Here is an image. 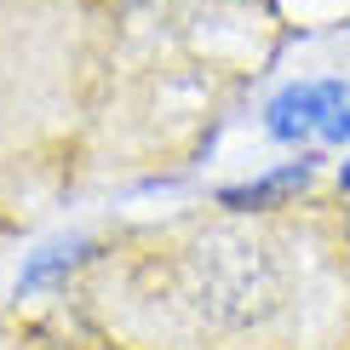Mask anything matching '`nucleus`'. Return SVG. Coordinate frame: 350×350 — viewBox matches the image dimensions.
<instances>
[{"mask_svg":"<svg viewBox=\"0 0 350 350\" xmlns=\"http://www.w3.org/2000/svg\"><path fill=\"white\" fill-rule=\"evenodd\" d=\"M316 172H322V161H316V155H299V161H282V167L258 172V178H247V184L218 189V207H230V213H265V207H287L293 196H304V189L316 184Z\"/></svg>","mask_w":350,"mask_h":350,"instance_id":"obj_2","label":"nucleus"},{"mask_svg":"<svg viewBox=\"0 0 350 350\" xmlns=\"http://www.w3.org/2000/svg\"><path fill=\"white\" fill-rule=\"evenodd\" d=\"M339 196H350V155L339 161Z\"/></svg>","mask_w":350,"mask_h":350,"instance_id":"obj_4","label":"nucleus"},{"mask_svg":"<svg viewBox=\"0 0 350 350\" xmlns=\"http://www.w3.org/2000/svg\"><path fill=\"white\" fill-rule=\"evenodd\" d=\"M265 133L287 150H350V81L345 75H304L270 92Z\"/></svg>","mask_w":350,"mask_h":350,"instance_id":"obj_1","label":"nucleus"},{"mask_svg":"<svg viewBox=\"0 0 350 350\" xmlns=\"http://www.w3.org/2000/svg\"><path fill=\"white\" fill-rule=\"evenodd\" d=\"M92 253V241L86 236H75V241H52V247H40L35 258L23 265V275H18V293H29V287H40V282H52L57 270H69V265H81V258Z\"/></svg>","mask_w":350,"mask_h":350,"instance_id":"obj_3","label":"nucleus"}]
</instances>
